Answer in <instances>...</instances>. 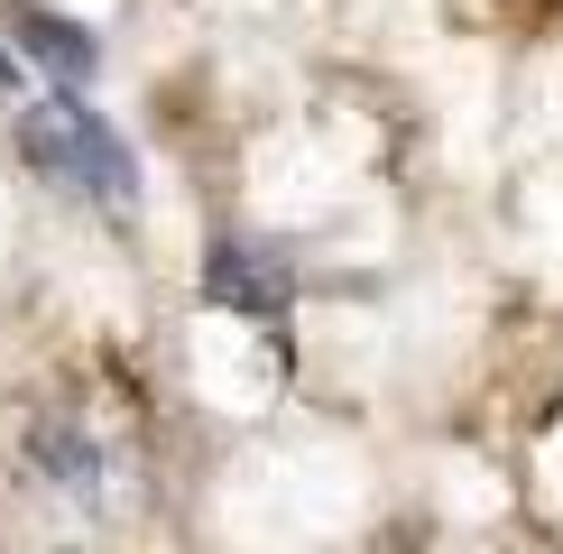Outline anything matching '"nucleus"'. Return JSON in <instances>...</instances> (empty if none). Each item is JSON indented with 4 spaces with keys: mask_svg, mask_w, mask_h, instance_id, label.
<instances>
[{
    "mask_svg": "<svg viewBox=\"0 0 563 554\" xmlns=\"http://www.w3.org/2000/svg\"><path fill=\"white\" fill-rule=\"evenodd\" d=\"M10 84H19V65H10V46H0V92H10Z\"/></svg>",
    "mask_w": 563,
    "mask_h": 554,
    "instance_id": "nucleus-5",
    "label": "nucleus"
},
{
    "mask_svg": "<svg viewBox=\"0 0 563 554\" xmlns=\"http://www.w3.org/2000/svg\"><path fill=\"white\" fill-rule=\"evenodd\" d=\"M19 148H29L37 176H56V185H75V195H92L102 213H130V203H139V167H130L121 130L92 121L75 92H46L29 121H19Z\"/></svg>",
    "mask_w": 563,
    "mask_h": 554,
    "instance_id": "nucleus-1",
    "label": "nucleus"
},
{
    "mask_svg": "<svg viewBox=\"0 0 563 554\" xmlns=\"http://www.w3.org/2000/svg\"><path fill=\"white\" fill-rule=\"evenodd\" d=\"M203 287H213L222 306H241V314H287V268H277L268 250H250V241L213 250V268H203Z\"/></svg>",
    "mask_w": 563,
    "mask_h": 554,
    "instance_id": "nucleus-2",
    "label": "nucleus"
},
{
    "mask_svg": "<svg viewBox=\"0 0 563 554\" xmlns=\"http://www.w3.org/2000/svg\"><path fill=\"white\" fill-rule=\"evenodd\" d=\"M37 472L46 480H65V490H102V462H92V444H84V434L75 425H37Z\"/></svg>",
    "mask_w": 563,
    "mask_h": 554,
    "instance_id": "nucleus-3",
    "label": "nucleus"
},
{
    "mask_svg": "<svg viewBox=\"0 0 563 554\" xmlns=\"http://www.w3.org/2000/svg\"><path fill=\"white\" fill-rule=\"evenodd\" d=\"M19 46H29L37 65H65V75L92 65V37L84 29H56V19H37V10H19Z\"/></svg>",
    "mask_w": 563,
    "mask_h": 554,
    "instance_id": "nucleus-4",
    "label": "nucleus"
}]
</instances>
